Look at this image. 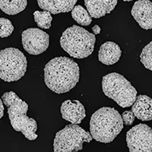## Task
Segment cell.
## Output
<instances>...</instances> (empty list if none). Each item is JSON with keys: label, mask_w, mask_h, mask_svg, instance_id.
<instances>
[{"label": "cell", "mask_w": 152, "mask_h": 152, "mask_svg": "<svg viewBox=\"0 0 152 152\" xmlns=\"http://www.w3.org/2000/svg\"><path fill=\"white\" fill-rule=\"evenodd\" d=\"M132 111L140 120L150 121L152 119V99L147 95H138L132 105Z\"/></svg>", "instance_id": "13"}, {"label": "cell", "mask_w": 152, "mask_h": 152, "mask_svg": "<svg viewBox=\"0 0 152 152\" xmlns=\"http://www.w3.org/2000/svg\"><path fill=\"white\" fill-rule=\"evenodd\" d=\"M135 115L132 110H126L123 113L122 118L126 126H131L135 120Z\"/></svg>", "instance_id": "21"}, {"label": "cell", "mask_w": 152, "mask_h": 152, "mask_svg": "<svg viewBox=\"0 0 152 152\" xmlns=\"http://www.w3.org/2000/svg\"><path fill=\"white\" fill-rule=\"evenodd\" d=\"M131 14L141 28L145 30L152 29V2L150 0L135 2Z\"/></svg>", "instance_id": "10"}, {"label": "cell", "mask_w": 152, "mask_h": 152, "mask_svg": "<svg viewBox=\"0 0 152 152\" xmlns=\"http://www.w3.org/2000/svg\"><path fill=\"white\" fill-rule=\"evenodd\" d=\"M140 59L144 66L152 71V41L144 47L140 55Z\"/></svg>", "instance_id": "19"}, {"label": "cell", "mask_w": 152, "mask_h": 152, "mask_svg": "<svg viewBox=\"0 0 152 152\" xmlns=\"http://www.w3.org/2000/svg\"><path fill=\"white\" fill-rule=\"evenodd\" d=\"M14 31V27L10 20L0 18V37L5 38L10 36Z\"/></svg>", "instance_id": "20"}, {"label": "cell", "mask_w": 152, "mask_h": 152, "mask_svg": "<svg viewBox=\"0 0 152 152\" xmlns=\"http://www.w3.org/2000/svg\"><path fill=\"white\" fill-rule=\"evenodd\" d=\"M34 18L39 28L43 29H50L51 27L53 17L51 12L48 11H35L34 12Z\"/></svg>", "instance_id": "18"}, {"label": "cell", "mask_w": 152, "mask_h": 152, "mask_svg": "<svg viewBox=\"0 0 152 152\" xmlns=\"http://www.w3.org/2000/svg\"><path fill=\"white\" fill-rule=\"evenodd\" d=\"M72 16L76 22L82 26H88L92 21V17L81 5H75L72 10Z\"/></svg>", "instance_id": "17"}, {"label": "cell", "mask_w": 152, "mask_h": 152, "mask_svg": "<svg viewBox=\"0 0 152 152\" xmlns=\"http://www.w3.org/2000/svg\"><path fill=\"white\" fill-rule=\"evenodd\" d=\"M125 2H131V1H133V0H123Z\"/></svg>", "instance_id": "24"}, {"label": "cell", "mask_w": 152, "mask_h": 152, "mask_svg": "<svg viewBox=\"0 0 152 152\" xmlns=\"http://www.w3.org/2000/svg\"><path fill=\"white\" fill-rule=\"evenodd\" d=\"M78 63L71 58H53L44 67V82L50 90L56 94L67 93L79 81Z\"/></svg>", "instance_id": "1"}, {"label": "cell", "mask_w": 152, "mask_h": 152, "mask_svg": "<svg viewBox=\"0 0 152 152\" xmlns=\"http://www.w3.org/2000/svg\"><path fill=\"white\" fill-rule=\"evenodd\" d=\"M126 143L130 152H152V129L138 124L126 133Z\"/></svg>", "instance_id": "8"}, {"label": "cell", "mask_w": 152, "mask_h": 152, "mask_svg": "<svg viewBox=\"0 0 152 152\" xmlns=\"http://www.w3.org/2000/svg\"><path fill=\"white\" fill-rule=\"evenodd\" d=\"M4 115V107H3V102L2 100L0 98V119H2V117Z\"/></svg>", "instance_id": "23"}, {"label": "cell", "mask_w": 152, "mask_h": 152, "mask_svg": "<svg viewBox=\"0 0 152 152\" xmlns=\"http://www.w3.org/2000/svg\"><path fill=\"white\" fill-rule=\"evenodd\" d=\"M102 90L104 94L123 108L131 107L137 97V91L124 76L116 72L103 77Z\"/></svg>", "instance_id": "5"}, {"label": "cell", "mask_w": 152, "mask_h": 152, "mask_svg": "<svg viewBox=\"0 0 152 152\" xmlns=\"http://www.w3.org/2000/svg\"><path fill=\"white\" fill-rule=\"evenodd\" d=\"M93 139L90 132L78 124L67 125L56 134L53 142L55 152H77L83 149L85 142Z\"/></svg>", "instance_id": "7"}, {"label": "cell", "mask_w": 152, "mask_h": 152, "mask_svg": "<svg viewBox=\"0 0 152 152\" xmlns=\"http://www.w3.org/2000/svg\"><path fill=\"white\" fill-rule=\"evenodd\" d=\"M27 5L28 0H0V9L9 15L23 12Z\"/></svg>", "instance_id": "16"}, {"label": "cell", "mask_w": 152, "mask_h": 152, "mask_svg": "<svg viewBox=\"0 0 152 152\" xmlns=\"http://www.w3.org/2000/svg\"><path fill=\"white\" fill-rule=\"evenodd\" d=\"M118 0H85V5L92 18H99L110 14L116 7Z\"/></svg>", "instance_id": "12"}, {"label": "cell", "mask_w": 152, "mask_h": 152, "mask_svg": "<svg viewBox=\"0 0 152 152\" xmlns=\"http://www.w3.org/2000/svg\"><path fill=\"white\" fill-rule=\"evenodd\" d=\"M2 100L8 107L9 118L13 129L16 132H21L28 140L37 139V124L35 119L27 116L28 104L13 91L4 94Z\"/></svg>", "instance_id": "3"}, {"label": "cell", "mask_w": 152, "mask_h": 152, "mask_svg": "<svg viewBox=\"0 0 152 152\" xmlns=\"http://www.w3.org/2000/svg\"><path fill=\"white\" fill-rule=\"evenodd\" d=\"M95 43V34L77 25L68 28L60 38L62 48L76 59H85L91 55Z\"/></svg>", "instance_id": "4"}, {"label": "cell", "mask_w": 152, "mask_h": 152, "mask_svg": "<svg viewBox=\"0 0 152 152\" xmlns=\"http://www.w3.org/2000/svg\"><path fill=\"white\" fill-rule=\"evenodd\" d=\"M62 118L72 124H80L86 116L85 107L78 100H67L62 104Z\"/></svg>", "instance_id": "11"}, {"label": "cell", "mask_w": 152, "mask_h": 152, "mask_svg": "<svg viewBox=\"0 0 152 152\" xmlns=\"http://www.w3.org/2000/svg\"><path fill=\"white\" fill-rule=\"evenodd\" d=\"M92 31H93L94 34H99L100 33L101 29H100V28L97 25V24H96V25H94V26L92 28Z\"/></svg>", "instance_id": "22"}, {"label": "cell", "mask_w": 152, "mask_h": 152, "mask_svg": "<svg viewBox=\"0 0 152 152\" xmlns=\"http://www.w3.org/2000/svg\"><path fill=\"white\" fill-rule=\"evenodd\" d=\"M122 55L119 45L114 42L108 41L100 46L98 53V59L103 64L111 66L118 62Z\"/></svg>", "instance_id": "14"}, {"label": "cell", "mask_w": 152, "mask_h": 152, "mask_svg": "<svg viewBox=\"0 0 152 152\" xmlns=\"http://www.w3.org/2000/svg\"><path fill=\"white\" fill-rule=\"evenodd\" d=\"M21 43L24 50L31 55H40L48 49L50 36L39 28H28L21 34Z\"/></svg>", "instance_id": "9"}, {"label": "cell", "mask_w": 152, "mask_h": 152, "mask_svg": "<svg viewBox=\"0 0 152 152\" xmlns=\"http://www.w3.org/2000/svg\"><path fill=\"white\" fill-rule=\"evenodd\" d=\"M27 69L26 56L18 49L9 47L0 51V79L6 82L18 81Z\"/></svg>", "instance_id": "6"}, {"label": "cell", "mask_w": 152, "mask_h": 152, "mask_svg": "<svg viewBox=\"0 0 152 152\" xmlns=\"http://www.w3.org/2000/svg\"><path fill=\"white\" fill-rule=\"evenodd\" d=\"M122 116L116 109L104 107L97 110L90 120V133L101 143H110L123 129Z\"/></svg>", "instance_id": "2"}, {"label": "cell", "mask_w": 152, "mask_h": 152, "mask_svg": "<svg viewBox=\"0 0 152 152\" xmlns=\"http://www.w3.org/2000/svg\"><path fill=\"white\" fill-rule=\"evenodd\" d=\"M77 1L78 0H37V3L41 9L56 15L72 11Z\"/></svg>", "instance_id": "15"}]
</instances>
